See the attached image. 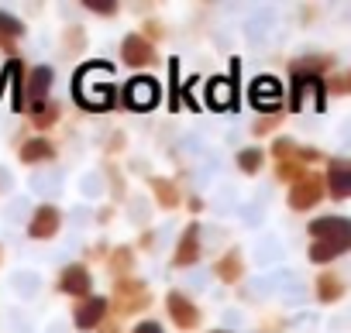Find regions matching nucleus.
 I'll list each match as a JSON object with an SVG mask.
<instances>
[{"instance_id":"nucleus-16","label":"nucleus","mask_w":351,"mask_h":333,"mask_svg":"<svg viewBox=\"0 0 351 333\" xmlns=\"http://www.w3.org/2000/svg\"><path fill=\"white\" fill-rule=\"evenodd\" d=\"M313 241H351V224L344 217H320L306 227Z\"/></svg>"},{"instance_id":"nucleus-5","label":"nucleus","mask_w":351,"mask_h":333,"mask_svg":"<svg viewBox=\"0 0 351 333\" xmlns=\"http://www.w3.org/2000/svg\"><path fill=\"white\" fill-rule=\"evenodd\" d=\"M158 83L152 79V76H134L128 86H124V103L131 107V110H152L155 103H158Z\"/></svg>"},{"instance_id":"nucleus-4","label":"nucleus","mask_w":351,"mask_h":333,"mask_svg":"<svg viewBox=\"0 0 351 333\" xmlns=\"http://www.w3.org/2000/svg\"><path fill=\"white\" fill-rule=\"evenodd\" d=\"M306 93H313V107H317V110H324V107H327L324 76H313V72H296V76H293V100H289V107H293V110H303Z\"/></svg>"},{"instance_id":"nucleus-26","label":"nucleus","mask_w":351,"mask_h":333,"mask_svg":"<svg viewBox=\"0 0 351 333\" xmlns=\"http://www.w3.org/2000/svg\"><path fill=\"white\" fill-rule=\"evenodd\" d=\"M28 110L35 114V120H32V124H35V127H42V131H45V127H52V124L59 120V107H56V103H52V107H49V103H28Z\"/></svg>"},{"instance_id":"nucleus-15","label":"nucleus","mask_w":351,"mask_h":333,"mask_svg":"<svg viewBox=\"0 0 351 333\" xmlns=\"http://www.w3.org/2000/svg\"><path fill=\"white\" fill-rule=\"evenodd\" d=\"M324 189H327L334 200H348V193H351V169H348V161H341V158L327 161V179H324Z\"/></svg>"},{"instance_id":"nucleus-17","label":"nucleus","mask_w":351,"mask_h":333,"mask_svg":"<svg viewBox=\"0 0 351 333\" xmlns=\"http://www.w3.org/2000/svg\"><path fill=\"white\" fill-rule=\"evenodd\" d=\"M18 38H25V25H21L14 14L0 11V49L14 55V52H18Z\"/></svg>"},{"instance_id":"nucleus-21","label":"nucleus","mask_w":351,"mask_h":333,"mask_svg":"<svg viewBox=\"0 0 351 333\" xmlns=\"http://www.w3.org/2000/svg\"><path fill=\"white\" fill-rule=\"evenodd\" d=\"M348 244H351V241H313V244H310V261L327 265V261L341 258V254L348 251Z\"/></svg>"},{"instance_id":"nucleus-19","label":"nucleus","mask_w":351,"mask_h":333,"mask_svg":"<svg viewBox=\"0 0 351 333\" xmlns=\"http://www.w3.org/2000/svg\"><path fill=\"white\" fill-rule=\"evenodd\" d=\"M214 275H217L224 285H234V282H241V275H245L241 254H238V251H228L224 258H217V265H214Z\"/></svg>"},{"instance_id":"nucleus-23","label":"nucleus","mask_w":351,"mask_h":333,"mask_svg":"<svg viewBox=\"0 0 351 333\" xmlns=\"http://www.w3.org/2000/svg\"><path fill=\"white\" fill-rule=\"evenodd\" d=\"M341 292H344V285H341V278H337V275L324 271V275L317 278V299H320V302H337V299H341Z\"/></svg>"},{"instance_id":"nucleus-20","label":"nucleus","mask_w":351,"mask_h":333,"mask_svg":"<svg viewBox=\"0 0 351 333\" xmlns=\"http://www.w3.org/2000/svg\"><path fill=\"white\" fill-rule=\"evenodd\" d=\"M18 158H21L25 165H32V161H49V158H56V148H52V141H45V137H32V141H25V144L18 148Z\"/></svg>"},{"instance_id":"nucleus-10","label":"nucleus","mask_w":351,"mask_h":333,"mask_svg":"<svg viewBox=\"0 0 351 333\" xmlns=\"http://www.w3.org/2000/svg\"><path fill=\"white\" fill-rule=\"evenodd\" d=\"M121 59H124V66H152L155 62V49H152V38H145V35H128L124 42H121Z\"/></svg>"},{"instance_id":"nucleus-22","label":"nucleus","mask_w":351,"mask_h":333,"mask_svg":"<svg viewBox=\"0 0 351 333\" xmlns=\"http://www.w3.org/2000/svg\"><path fill=\"white\" fill-rule=\"evenodd\" d=\"M148 186H152V193H155V200H158V207H162V210H176V207H180V189H176L169 179L152 176V179H148Z\"/></svg>"},{"instance_id":"nucleus-14","label":"nucleus","mask_w":351,"mask_h":333,"mask_svg":"<svg viewBox=\"0 0 351 333\" xmlns=\"http://www.w3.org/2000/svg\"><path fill=\"white\" fill-rule=\"evenodd\" d=\"M238 66H241V62L234 59V76H238ZM234 76H231V79H210V83H207V103H210L214 110H231V107L238 103V96H234V90H238V86H234Z\"/></svg>"},{"instance_id":"nucleus-8","label":"nucleus","mask_w":351,"mask_h":333,"mask_svg":"<svg viewBox=\"0 0 351 333\" xmlns=\"http://www.w3.org/2000/svg\"><path fill=\"white\" fill-rule=\"evenodd\" d=\"M165 309H169L172 323L180 326V330H193V326L200 323V309H197V302H190L183 292H169Z\"/></svg>"},{"instance_id":"nucleus-25","label":"nucleus","mask_w":351,"mask_h":333,"mask_svg":"<svg viewBox=\"0 0 351 333\" xmlns=\"http://www.w3.org/2000/svg\"><path fill=\"white\" fill-rule=\"evenodd\" d=\"M131 265H134V251H131V248H114V254H110L107 268H110L117 278H124V275L131 271Z\"/></svg>"},{"instance_id":"nucleus-6","label":"nucleus","mask_w":351,"mask_h":333,"mask_svg":"<svg viewBox=\"0 0 351 333\" xmlns=\"http://www.w3.org/2000/svg\"><path fill=\"white\" fill-rule=\"evenodd\" d=\"M324 200V179L320 176H303L300 183H293V189H289V207L293 210H310V207H317Z\"/></svg>"},{"instance_id":"nucleus-11","label":"nucleus","mask_w":351,"mask_h":333,"mask_svg":"<svg viewBox=\"0 0 351 333\" xmlns=\"http://www.w3.org/2000/svg\"><path fill=\"white\" fill-rule=\"evenodd\" d=\"M200 261V224H190L176 244V254H172V265L176 268H190Z\"/></svg>"},{"instance_id":"nucleus-35","label":"nucleus","mask_w":351,"mask_h":333,"mask_svg":"<svg viewBox=\"0 0 351 333\" xmlns=\"http://www.w3.org/2000/svg\"><path fill=\"white\" fill-rule=\"evenodd\" d=\"M217 333H228V330H217Z\"/></svg>"},{"instance_id":"nucleus-31","label":"nucleus","mask_w":351,"mask_h":333,"mask_svg":"<svg viewBox=\"0 0 351 333\" xmlns=\"http://www.w3.org/2000/svg\"><path fill=\"white\" fill-rule=\"evenodd\" d=\"M276 127H279V117L272 114V117H265V120H258V124H255V134L262 137V134H269V131H276Z\"/></svg>"},{"instance_id":"nucleus-34","label":"nucleus","mask_w":351,"mask_h":333,"mask_svg":"<svg viewBox=\"0 0 351 333\" xmlns=\"http://www.w3.org/2000/svg\"><path fill=\"white\" fill-rule=\"evenodd\" d=\"M0 261H4V248H0Z\"/></svg>"},{"instance_id":"nucleus-3","label":"nucleus","mask_w":351,"mask_h":333,"mask_svg":"<svg viewBox=\"0 0 351 333\" xmlns=\"http://www.w3.org/2000/svg\"><path fill=\"white\" fill-rule=\"evenodd\" d=\"M248 100H252L258 110L276 114V110L282 107V83H279L276 76H258V79H252V86H248Z\"/></svg>"},{"instance_id":"nucleus-13","label":"nucleus","mask_w":351,"mask_h":333,"mask_svg":"<svg viewBox=\"0 0 351 333\" xmlns=\"http://www.w3.org/2000/svg\"><path fill=\"white\" fill-rule=\"evenodd\" d=\"M59 289H62L66 295L86 299V295H90V289H93L90 268H86V265H69V268H62V275H59Z\"/></svg>"},{"instance_id":"nucleus-18","label":"nucleus","mask_w":351,"mask_h":333,"mask_svg":"<svg viewBox=\"0 0 351 333\" xmlns=\"http://www.w3.org/2000/svg\"><path fill=\"white\" fill-rule=\"evenodd\" d=\"M52 79H56L52 66H35V69H32V76H28V86H25L28 100H32V103H42V100H45V93H49V86H52Z\"/></svg>"},{"instance_id":"nucleus-12","label":"nucleus","mask_w":351,"mask_h":333,"mask_svg":"<svg viewBox=\"0 0 351 333\" xmlns=\"http://www.w3.org/2000/svg\"><path fill=\"white\" fill-rule=\"evenodd\" d=\"M59 227H62V213L56 207H38L35 217H32V224H28V234L35 241H52L59 234Z\"/></svg>"},{"instance_id":"nucleus-7","label":"nucleus","mask_w":351,"mask_h":333,"mask_svg":"<svg viewBox=\"0 0 351 333\" xmlns=\"http://www.w3.org/2000/svg\"><path fill=\"white\" fill-rule=\"evenodd\" d=\"M107 312H110V302H107L104 295H86V299L76 302V309H73V323H76L80 330H93V326L104 323Z\"/></svg>"},{"instance_id":"nucleus-28","label":"nucleus","mask_w":351,"mask_h":333,"mask_svg":"<svg viewBox=\"0 0 351 333\" xmlns=\"http://www.w3.org/2000/svg\"><path fill=\"white\" fill-rule=\"evenodd\" d=\"M351 90V79L344 76V72H337V76H324V93H334V96H344Z\"/></svg>"},{"instance_id":"nucleus-27","label":"nucleus","mask_w":351,"mask_h":333,"mask_svg":"<svg viewBox=\"0 0 351 333\" xmlns=\"http://www.w3.org/2000/svg\"><path fill=\"white\" fill-rule=\"evenodd\" d=\"M238 169H241L245 176H255V172L262 169V151H258V148H241V151H238Z\"/></svg>"},{"instance_id":"nucleus-32","label":"nucleus","mask_w":351,"mask_h":333,"mask_svg":"<svg viewBox=\"0 0 351 333\" xmlns=\"http://www.w3.org/2000/svg\"><path fill=\"white\" fill-rule=\"evenodd\" d=\"M134 333H165V330H162L158 323H152V319H145V323H138V326H134Z\"/></svg>"},{"instance_id":"nucleus-33","label":"nucleus","mask_w":351,"mask_h":333,"mask_svg":"<svg viewBox=\"0 0 351 333\" xmlns=\"http://www.w3.org/2000/svg\"><path fill=\"white\" fill-rule=\"evenodd\" d=\"M145 31H148V35H162V25H158V21H148V28H145Z\"/></svg>"},{"instance_id":"nucleus-9","label":"nucleus","mask_w":351,"mask_h":333,"mask_svg":"<svg viewBox=\"0 0 351 333\" xmlns=\"http://www.w3.org/2000/svg\"><path fill=\"white\" fill-rule=\"evenodd\" d=\"M317 158H320V151L296 148L289 158L276 161V176H279V179H286V183H300V179L306 176V161H317Z\"/></svg>"},{"instance_id":"nucleus-24","label":"nucleus","mask_w":351,"mask_h":333,"mask_svg":"<svg viewBox=\"0 0 351 333\" xmlns=\"http://www.w3.org/2000/svg\"><path fill=\"white\" fill-rule=\"evenodd\" d=\"M334 59L330 55H306V59H296L293 66H289V72L296 76V72H313V76H324V69L330 66Z\"/></svg>"},{"instance_id":"nucleus-30","label":"nucleus","mask_w":351,"mask_h":333,"mask_svg":"<svg viewBox=\"0 0 351 333\" xmlns=\"http://www.w3.org/2000/svg\"><path fill=\"white\" fill-rule=\"evenodd\" d=\"M293 151H296V144H293L289 137H279V141H272V155H276L279 161H282V158H289Z\"/></svg>"},{"instance_id":"nucleus-2","label":"nucleus","mask_w":351,"mask_h":333,"mask_svg":"<svg viewBox=\"0 0 351 333\" xmlns=\"http://www.w3.org/2000/svg\"><path fill=\"white\" fill-rule=\"evenodd\" d=\"M148 302H152V292H148V285L145 282H131V278H117V289H114V309L121 312V316H128V312H141V309H148Z\"/></svg>"},{"instance_id":"nucleus-29","label":"nucleus","mask_w":351,"mask_h":333,"mask_svg":"<svg viewBox=\"0 0 351 333\" xmlns=\"http://www.w3.org/2000/svg\"><path fill=\"white\" fill-rule=\"evenodd\" d=\"M83 8H90L93 14H117V0H83Z\"/></svg>"},{"instance_id":"nucleus-1","label":"nucleus","mask_w":351,"mask_h":333,"mask_svg":"<svg viewBox=\"0 0 351 333\" xmlns=\"http://www.w3.org/2000/svg\"><path fill=\"white\" fill-rule=\"evenodd\" d=\"M110 72L114 66L110 62H86L76 79H73V93H76V103L86 107V110H110L114 107V86H110Z\"/></svg>"}]
</instances>
